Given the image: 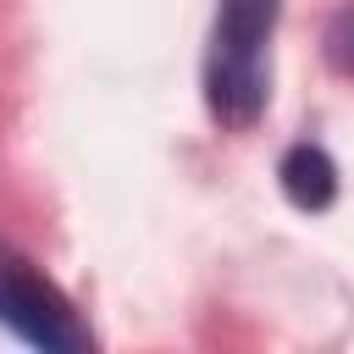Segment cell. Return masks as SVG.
Masks as SVG:
<instances>
[{
    "instance_id": "cell-4",
    "label": "cell",
    "mask_w": 354,
    "mask_h": 354,
    "mask_svg": "<svg viewBox=\"0 0 354 354\" xmlns=\"http://www.w3.org/2000/svg\"><path fill=\"white\" fill-rule=\"evenodd\" d=\"M326 61H332L337 72H348V77H354V6H348V11H337V17L326 22Z\"/></svg>"
},
{
    "instance_id": "cell-1",
    "label": "cell",
    "mask_w": 354,
    "mask_h": 354,
    "mask_svg": "<svg viewBox=\"0 0 354 354\" xmlns=\"http://www.w3.org/2000/svg\"><path fill=\"white\" fill-rule=\"evenodd\" d=\"M271 28H277V0H221L210 61H205V100L221 127H254V116L266 111Z\"/></svg>"
},
{
    "instance_id": "cell-2",
    "label": "cell",
    "mask_w": 354,
    "mask_h": 354,
    "mask_svg": "<svg viewBox=\"0 0 354 354\" xmlns=\"http://www.w3.org/2000/svg\"><path fill=\"white\" fill-rule=\"evenodd\" d=\"M0 326H11L22 343L55 348V354H77L94 343L88 326L77 321V310L66 304V293L33 260H22L6 238H0Z\"/></svg>"
},
{
    "instance_id": "cell-3",
    "label": "cell",
    "mask_w": 354,
    "mask_h": 354,
    "mask_svg": "<svg viewBox=\"0 0 354 354\" xmlns=\"http://www.w3.org/2000/svg\"><path fill=\"white\" fill-rule=\"evenodd\" d=\"M277 183H282L288 205L304 210V216H321L337 199V166H332V155L321 144H293L282 155V166H277Z\"/></svg>"
}]
</instances>
